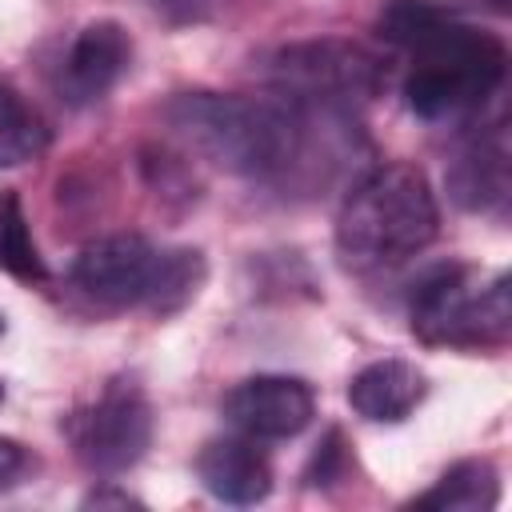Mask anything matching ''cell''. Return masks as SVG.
<instances>
[{
    "label": "cell",
    "instance_id": "1",
    "mask_svg": "<svg viewBox=\"0 0 512 512\" xmlns=\"http://www.w3.org/2000/svg\"><path fill=\"white\" fill-rule=\"evenodd\" d=\"M380 36L408 56L404 100L420 120H464L504 84L508 48L428 0H392Z\"/></svg>",
    "mask_w": 512,
    "mask_h": 512
},
{
    "label": "cell",
    "instance_id": "2",
    "mask_svg": "<svg viewBox=\"0 0 512 512\" xmlns=\"http://www.w3.org/2000/svg\"><path fill=\"white\" fill-rule=\"evenodd\" d=\"M328 108H304L288 96H224L184 92L164 108L168 128L224 172L276 180L304 164L316 120Z\"/></svg>",
    "mask_w": 512,
    "mask_h": 512
},
{
    "label": "cell",
    "instance_id": "3",
    "mask_svg": "<svg viewBox=\"0 0 512 512\" xmlns=\"http://www.w3.org/2000/svg\"><path fill=\"white\" fill-rule=\"evenodd\" d=\"M440 232V208L416 164H376L344 196L336 252L352 272L392 268L424 252Z\"/></svg>",
    "mask_w": 512,
    "mask_h": 512
},
{
    "label": "cell",
    "instance_id": "4",
    "mask_svg": "<svg viewBox=\"0 0 512 512\" xmlns=\"http://www.w3.org/2000/svg\"><path fill=\"white\" fill-rule=\"evenodd\" d=\"M72 284L100 308L180 312L204 284V256L192 248H156L144 236L120 232L88 244L72 260Z\"/></svg>",
    "mask_w": 512,
    "mask_h": 512
},
{
    "label": "cell",
    "instance_id": "5",
    "mask_svg": "<svg viewBox=\"0 0 512 512\" xmlns=\"http://www.w3.org/2000/svg\"><path fill=\"white\" fill-rule=\"evenodd\" d=\"M512 328L508 276H484L464 264H444L412 292V332L424 344L492 348Z\"/></svg>",
    "mask_w": 512,
    "mask_h": 512
},
{
    "label": "cell",
    "instance_id": "6",
    "mask_svg": "<svg viewBox=\"0 0 512 512\" xmlns=\"http://www.w3.org/2000/svg\"><path fill=\"white\" fill-rule=\"evenodd\" d=\"M280 96L304 108H328V112H352L356 104L380 96L384 88V64L348 40H308L288 44L272 56L268 68Z\"/></svg>",
    "mask_w": 512,
    "mask_h": 512
},
{
    "label": "cell",
    "instance_id": "7",
    "mask_svg": "<svg viewBox=\"0 0 512 512\" xmlns=\"http://www.w3.org/2000/svg\"><path fill=\"white\" fill-rule=\"evenodd\" d=\"M72 444L88 472L120 476L152 444V404L136 380H112L76 420Z\"/></svg>",
    "mask_w": 512,
    "mask_h": 512
},
{
    "label": "cell",
    "instance_id": "8",
    "mask_svg": "<svg viewBox=\"0 0 512 512\" xmlns=\"http://www.w3.org/2000/svg\"><path fill=\"white\" fill-rule=\"evenodd\" d=\"M128 64H132V40L124 32V24H116V20H92V24H84L72 36L68 52L60 56L56 92L72 108L96 104V100H104L120 84V76L128 72Z\"/></svg>",
    "mask_w": 512,
    "mask_h": 512
},
{
    "label": "cell",
    "instance_id": "9",
    "mask_svg": "<svg viewBox=\"0 0 512 512\" xmlns=\"http://www.w3.org/2000/svg\"><path fill=\"white\" fill-rule=\"evenodd\" d=\"M316 396L296 376H248L224 396V416L252 440H288L308 428Z\"/></svg>",
    "mask_w": 512,
    "mask_h": 512
},
{
    "label": "cell",
    "instance_id": "10",
    "mask_svg": "<svg viewBox=\"0 0 512 512\" xmlns=\"http://www.w3.org/2000/svg\"><path fill=\"white\" fill-rule=\"evenodd\" d=\"M200 484L224 504H260L272 492V464L252 436H220L196 460Z\"/></svg>",
    "mask_w": 512,
    "mask_h": 512
},
{
    "label": "cell",
    "instance_id": "11",
    "mask_svg": "<svg viewBox=\"0 0 512 512\" xmlns=\"http://www.w3.org/2000/svg\"><path fill=\"white\" fill-rule=\"evenodd\" d=\"M424 392H428L424 372L416 364L392 356V360H376L352 376L348 404L356 408V416H364L372 424H400L416 412Z\"/></svg>",
    "mask_w": 512,
    "mask_h": 512
},
{
    "label": "cell",
    "instance_id": "12",
    "mask_svg": "<svg viewBox=\"0 0 512 512\" xmlns=\"http://www.w3.org/2000/svg\"><path fill=\"white\" fill-rule=\"evenodd\" d=\"M448 188L456 204L472 212H492L508 200V140L504 124H496L488 136H476L452 164Z\"/></svg>",
    "mask_w": 512,
    "mask_h": 512
},
{
    "label": "cell",
    "instance_id": "13",
    "mask_svg": "<svg viewBox=\"0 0 512 512\" xmlns=\"http://www.w3.org/2000/svg\"><path fill=\"white\" fill-rule=\"evenodd\" d=\"M500 500V476L488 460H460L452 464L432 492H424L420 508H448V512H488Z\"/></svg>",
    "mask_w": 512,
    "mask_h": 512
},
{
    "label": "cell",
    "instance_id": "14",
    "mask_svg": "<svg viewBox=\"0 0 512 512\" xmlns=\"http://www.w3.org/2000/svg\"><path fill=\"white\" fill-rule=\"evenodd\" d=\"M44 148H48L44 120L36 116V108L8 80H0V168L28 164Z\"/></svg>",
    "mask_w": 512,
    "mask_h": 512
},
{
    "label": "cell",
    "instance_id": "15",
    "mask_svg": "<svg viewBox=\"0 0 512 512\" xmlns=\"http://www.w3.org/2000/svg\"><path fill=\"white\" fill-rule=\"evenodd\" d=\"M0 272L24 280V284H40L48 276L44 256L32 240V224L28 212L20 204V196L12 188L0 192Z\"/></svg>",
    "mask_w": 512,
    "mask_h": 512
},
{
    "label": "cell",
    "instance_id": "16",
    "mask_svg": "<svg viewBox=\"0 0 512 512\" xmlns=\"http://www.w3.org/2000/svg\"><path fill=\"white\" fill-rule=\"evenodd\" d=\"M160 16H168L172 24H188V20H200L216 8V0H148Z\"/></svg>",
    "mask_w": 512,
    "mask_h": 512
},
{
    "label": "cell",
    "instance_id": "17",
    "mask_svg": "<svg viewBox=\"0 0 512 512\" xmlns=\"http://www.w3.org/2000/svg\"><path fill=\"white\" fill-rule=\"evenodd\" d=\"M24 468H28L24 448H20L16 440L0 436V492H4V488H12V484L20 480V472H24Z\"/></svg>",
    "mask_w": 512,
    "mask_h": 512
},
{
    "label": "cell",
    "instance_id": "18",
    "mask_svg": "<svg viewBox=\"0 0 512 512\" xmlns=\"http://www.w3.org/2000/svg\"><path fill=\"white\" fill-rule=\"evenodd\" d=\"M84 504L88 508H104V504H140V500H132L128 492H92Z\"/></svg>",
    "mask_w": 512,
    "mask_h": 512
},
{
    "label": "cell",
    "instance_id": "19",
    "mask_svg": "<svg viewBox=\"0 0 512 512\" xmlns=\"http://www.w3.org/2000/svg\"><path fill=\"white\" fill-rule=\"evenodd\" d=\"M0 336H4V316H0Z\"/></svg>",
    "mask_w": 512,
    "mask_h": 512
},
{
    "label": "cell",
    "instance_id": "20",
    "mask_svg": "<svg viewBox=\"0 0 512 512\" xmlns=\"http://www.w3.org/2000/svg\"><path fill=\"white\" fill-rule=\"evenodd\" d=\"M0 400H4V384H0Z\"/></svg>",
    "mask_w": 512,
    "mask_h": 512
}]
</instances>
